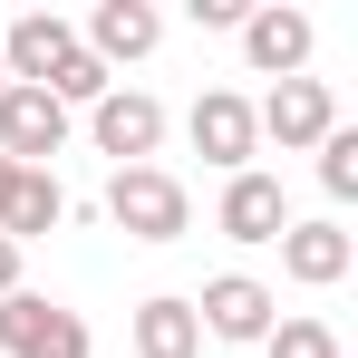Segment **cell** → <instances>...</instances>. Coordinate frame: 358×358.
Masks as SVG:
<instances>
[{
    "instance_id": "9",
    "label": "cell",
    "mask_w": 358,
    "mask_h": 358,
    "mask_svg": "<svg viewBox=\"0 0 358 358\" xmlns=\"http://www.w3.org/2000/svg\"><path fill=\"white\" fill-rule=\"evenodd\" d=\"M271 310L281 300L262 291L252 271H223V281H203V300H194V329L203 339H271Z\"/></svg>"
},
{
    "instance_id": "7",
    "label": "cell",
    "mask_w": 358,
    "mask_h": 358,
    "mask_svg": "<svg viewBox=\"0 0 358 358\" xmlns=\"http://www.w3.org/2000/svg\"><path fill=\"white\" fill-rule=\"evenodd\" d=\"M68 59H78V29H68L59 10H20V20H10V39H0V68H10V87H49Z\"/></svg>"
},
{
    "instance_id": "3",
    "label": "cell",
    "mask_w": 358,
    "mask_h": 358,
    "mask_svg": "<svg viewBox=\"0 0 358 358\" xmlns=\"http://www.w3.org/2000/svg\"><path fill=\"white\" fill-rule=\"evenodd\" d=\"M0 358H87V320L39 291H10L0 300Z\"/></svg>"
},
{
    "instance_id": "12",
    "label": "cell",
    "mask_w": 358,
    "mask_h": 358,
    "mask_svg": "<svg viewBox=\"0 0 358 358\" xmlns=\"http://www.w3.org/2000/svg\"><path fill=\"white\" fill-rule=\"evenodd\" d=\"M233 242H281L291 233V203H281V184L271 175H223V213H213Z\"/></svg>"
},
{
    "instance_id": "5",
    "label": "cell",
    "mask_w": 358,
    "mask_h": 358,
    "mask_svg": "<svg viewBox=\"0 0 358 358\" xmlns=\"http://www.w3.org/2000/svg\"><path fill=\"white\" fill-rule=\"evenodd\" d=\"M184 136H194V155L203 165H223V175H252V97H233V87H203L194 97V117H184Z\"/></svg>"
},
{
    "instance_id": "13",
    "label": "cell",
    "mask_w": 358,
    "mask_h": 358,
    "mask_svg": "<svg viewBox=\"0 0 358 358\" xmlns=\"http://www.w3.org/2000/svg\"><path fill=\"white\" fill-rule=\"evenodd\" d=\"M59 223H68V194H59V175H20V184H10V213H0V233L20 242V252H29L39 233H59Z\"/></svg>"
},
{
    "instance_id": "18",
    "label": "cell",
    "mask_w": 358,
    "mask_h": 358,
    "mask_svg": "<svg viewBox=\"0 0 358 358\" xmlns=\"http://www.w3.org/2000/svg\"><path fill=\"white\" fill-rule=\"evenodd\" d=\"M10 291H20V242L0 233V300H10Z\"/></svg>"
},
{
    "instance_id": "6",
    "label": "cell",
    "mask_w": 358,
    "mask_h": 358,
    "mask_svg": "<svg viewBox=\"0 0 358 358\" xmlns=\"http://www.w3.org/2000/svg\"><path fill=\"white\" fill-rule=\"evenodd\" d=\"M87 136H97V155H117V165H145V155L165 145V107H155L145 87H107V97L87 107Z\"/></svg>"
},
{
    "instance_id": "16",
    "label": "cell",
    "mask_w": 358,
    "mask_h": 358,
    "mask_svg": "<svg viewBox=\"0 0 358 358\" xmlns=\"http://www.w3.org/2000/svg\"><path fill=\"white\" fill-rule=\"evenodd\" d=\"M262 358H339V329L329 320H271Z\"/></svg>"
},
{
    "instance_id": "17",
    "label": "cell",
    "mask_w": 358,
    "mask_h": 358,
    "mask_svg": "<svg viewBox=\"0 0 358 358\" xmlns=\"http://www.w3.org/2000/svg\"><path fill=\"white\" fill-rule=\"evenodd\" d=\"M252 0H194V29H242Z\"/></svg>"
},
{
    "instance_id": "4",
    "label": "cell",
    "mask_w": 358,
    "mask_h": 358,
    "mask_svg": "<svg viewBox=\"0 0 358 358\" xmlns=\"http://www.w3.org/2000/svg\"><path fill=\"white\" fill-rule=\"evenodd\" d=\"M329 126H339V97H329V78H281V87L252 107V136H271L281 155H291V145H320Z\"/></svg>"
},
{
    "instance_id": "2",
    "label": "cell",
    "mask_w": 358,
    "mask_h": 358,
    "mask_svg": "<svg viewBox=\"0 0 358 358\" xmlns=\"http://www.w3.org/2000/svg\"><path fill=\"white\" fill-rule=\"evenodd\" d=\"M68 145V107L49 87H0V165L49 175V155Z\"/></svg>"
},
{
    "instance_id": "15",
    "label": "cell",
    "mask_w": 358,
    "mask_h": 358,
    "mask_svg": "<svg viewBox=\"0 0 358 358\" xmlns=\"http://www.w3.org/2000/svg\"><path fill=\"white\" fill-rule=\"evenodd\" d=\"M320 194H329V203L358 194V126H329V136H320Z\"/></svg>"
},
{
    "instance_id": "19",
    "label": "cell",
    "mask_w": 358,
    "mask_h": 358,
    "mask_svg": "<svg viewBox=\"0 0 358 358\" xmlns=\"http://www.w3.org/2000/svg\"><path fill=\"white\" fill-rule=\"evenodd\" d=\"M10 184H20V165H0V213H10Z\"/></svg>"
},
{
    "instance_id": "10",
    "label": "cell",
    "mask_w": 358,
    "mask_h": 358,
    "mask_svg": "<svg viewBox=\"0 0 358 358\" xmlns=\"http://www.w3.org/2000/svg\"><path fill=\"white\" fill-rule=\"evenodd\" d=\"M155 39H165L155 0H97V10H87V39H78V49H87L97 68H126V59H145Z\"/></svg>"
},
{
    "instance_id": "11",
    "label": "cell",
    "mask_w": 358,
    "mask_h": 358,
    "mask_svg": "<svg viewBox=\"0 0 358 358\" xmlns=\"http://www.w3.org/2000/svg\"><path fill=\"white\" fill-rule=\"evenodd\" d=\"M349 262H358V242L339 233V223H291V233H281V271H291L300 291H329V281H349Z\"/></svg>"
},
{
    "instance_id": "20",
    "label": "cell",
    "mask_w": 358,
    "mask_h": 358,
    "mask_svg": "<svg viewBox=\"0 0 358 358\" xmlns=\"http://www.w3.org/2000/svg\"><path fill=\"white\" fill-rule=\"evenodd\" d=\"M0 87H10V68H0Z\"/></svg>"
},
{
    "instance_id": "8",
    "label": "cell",
    "mask_w": 358,
    "mask_h": 358,
    "mask_svg": "<svg viewBox=\"0 0 358 358\" xmlns=\"http://www.w3.org/2000/svg\"><path fill=\"white\" fill-rule=\"evenodd\" d=\"M310 39H320L310 10H281V0H262V10L242 20V59H252V78H271V87L310 68Z\"/></svg>"
},
{
    "instance_id": "14",
    "label": "cell",
    "mask_w": 358,
    "mask_h": 358,
    "mask_svg": "<svg viewBox=\"0 0 358 358\" xmlns=\"http://www.w3.org/2000/svg\"><path fill=\"white\" fill-rule=\"evenodd\" d=\"M136 358H203L194 300H145V310H136Z\"/></svg>"
},
{
    "instance_id": "1",
    "label": "cell",
    "mask_w": 358,
    "mask_h": 358,
    "mask_svg": "<svg viewBox=\"0 0 358 358\" xmlns=\"http://www.w3.org/2000/svg\"><path fill=\"white\" fill-rule=\"evenodd\" d=\"M107 223L126 242H184L194 233V194H184L165 165H117L107 175Z\"/></svg>"
}]
</instances>
